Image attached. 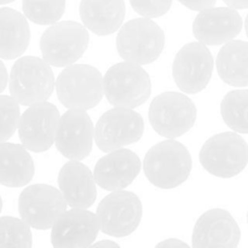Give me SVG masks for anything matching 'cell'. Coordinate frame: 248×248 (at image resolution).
Listing matches in <instances>:
<instances>
[{
	"mask_svg": "<svg viewBox=\"0 0 248 248\" xmlns=\"http://www.w3.org/2000/svg\"><path fill=\"white\" fill-rule=\"evenodd\" d=\"M144 173L153 186L173 189L189 178L193 167L186 147L173 140H164L150 148L144 157Z\"/></svg>",
	"mask_w": 248,
	"mask_h": 248,
	"instance_id": "obj_1",
	"label": "cell"
},
{
	"mask_svg": "<svg viewBox=\"0 0 248 248\" xmlns=\"http://www.w3.org/2000/svg\"><path fill=\"white\" fill-rule=\"evenodd\" d=\"M57 97L68 109L94 108L103 98L104 78L97 68L89 64H70L62 70L56 81Z\"/></svg>",
	"mask_w": 248,
	"mask_h": 248,
	"instance_id": "obj_2",
	"label": "cell"
},
{
	"mask_svg": "<svg viewBox=\"0 0 248 248\" xmlns=\"http://www.w3.org/2000/svg\"><path fill=\"white\" fill-rule=\"evenodd\" d=\"M165 33L150 18L131 19L124 24L116 36V50L120 57L136 64H150L165 47Z\"/></svg>",
	"mask_w": 248,
	"mask_h": 248,
	"instance_id": "obj_3",
	"label": "cell"
},
{
	"mask_svg": "<svg viewBox=\"0 0 248 248\" xmlns=\"http://www.w3.org/2000/svg\"><path fill=\"white\" fill-rule=\"evenodd\" d=\"M50 63L34 56L16 61L10 74V93L18 103L31 107L47 101L55 87Z\"/></svg>",
	"mask_w": 248,
	"mask_h": 248,
	"instance_id": "obj_4",
	"label": "cell"
},
{
	"mask_svg": "<svg viewBox=\"0 0 248 248\" xmlns=\"http://www.w3.org/2000/svg\"><path fill=\"white\" fill-rule=\"evenodd\" d=\"M104 91L111 106L133 109L142 106L149 98L152 81L140 64L125 61L111 65L107 70Z\"/></svg>",
	"mask_w": 248,
	"mask_h": 248,
	"instance_id": "obj_5",
	"label": "cell"
},
{
	"mask_svg": "<svg viewBox=\"0 0 248 248\" xmlns=\"http://www.w3.org/2000/svg\"><path fill=\"white\" fill-rule=\"evenodd\" d=\"M89 43L86 27L74 21L57 22L41 35V55L53 67H68L82 57Z\"/></svg>",
	"mask_w": 248,
	"mask_h": 248,
	"instance_id": "obj_6",
	"label": "cell"
},
{
	"mask_svg": "<svg viewBox=\"0 0 248 248\" xmlns=\"http://www.w3.org/2000/svg\"><path fill=\"white\" fill-rule=\"evenodd\" d=\"M200 162L208 173L232 178L248 164V144L240 135L224 132L211 137L200 150Z\"/></svg>",
	"mask_w": 248,
	"mask_h": 248,
	"instance_id": "obj_7",
	"label": "cell"
},
{
	"mask_svg": "<svg viewBox=\"0 0 248 248\" xmlns=\"http://www.w3.org/2000/svg\"><path fill=\"white\" fill-rule=\"evenodd\" d=\"M196 113L195 104L186 94L165 92L150 103L149 121L160 136L177 138L195 125Z\"/></svg>",
	"mask_w": 248,
	"mask_h": 248,
	"instance_id": "obj_8",
	"label": "cell"
},
{
	"mask_svg": "<svg viewBox=\"0 0 248 248\" xmlns=\"http://www.w3.org/2000/svg\"><path fill=\"white\" fill-rule=\"evenodd\" d=\"M62 191L47 184L29 186L18 199V212L23 220L38 230L52 229L58 218L67 210Z\"/></svg>",
	"mask_w": 248,
	"mask_h": 248,
	"instance_id": "obj_9",
	"label": "cell"
},
{
	"mask_svg": "<svg viewBox=\"0 0 248 248\" xmlns=\"http://www.w3.org/2000/svg\"><path fill=\"white\" fill-rule=\"evenodd\" d=\"M144 120L130 108H115L106 111L94 127V140L103 152H113L133 144L142 138Z\"/></svg>",
	"mask_w": 248,
	"mask_h": 248,
	"instance_id": "obj_10",
	"label": "cell"
},
{
	"mask_svg": "<svg viewBox=\"0 0 248 248\" xmlns=\"http://www.w3.org/2000/svg\"><path fill=\"white\" fill-rule=\"evenodd\" d=\"M142 215V202L131 191H113L99 202L97 208L101 230L114 237L132 234L140 225Z\"/></svg>",
	"mask_w": 248,
	"mask_h": 248,
	"instance_id": "obj_11",
	"label": "cell"
},
{
	"mask_svg": "<svg viewBox=\"0 0 248 248\" xmlns=\"http://www.w3.org/2000/svg\"><path fill=\"white\" fill-rule=\"evenodd\" d=\"M213 73V57L202 43H189L176 55L172 74L184 93L195 94L207 87Z\"/></svg>",
	"mask_w": 248,
	"mask_h": 248,
	"instance_id": "obj_12",
	"label": "cell"
},
{
	"mask_svg": "<svg viewBox=\"0 0 248 248\" xmlns=\"http://www.w3.org/2000/svg\"><path fill=\"white\" fill-rule=\"evenodd\" d=\"M60 119V111L55 104L45 101L31 106L21 115L19 140L29 152H46L56 143Z\"/></svg>",
	"mask_w": 248,
	"mask_h": 248,
	"instance_id": "obj_13",
	"label": "cell"
},
{
	"mask_svg": "<svg viewBox=\"0 0 248 248\" xmlns=\"http://www.w3.org/2000/svg\"><path fill=\"white\" fill-rule=\"evenodd\" d=\"M93 137V124L89 114L82 109H70L60 119L56 147L64 157L80 161L91 153Z\"/></svg>",
	"mask_w": 248,
	"mask_h": 248,
	"instance_id": "obj_14",
	"label": "cell"
},
{
	"mask_svg": "<svg viewBox=\"0 0 248 248\" xmlns=\"http://www.w3.org/2000/svg\"><path fill=\"white\" fill-rule=\"evenodd\" d=\"M101 224L97 215L85 208L65 211L51 232V244L56 248H82L92 246Z\"/></svg>",
	"mask_w": 248,
	"mask_h": 248,
	"instance_id": "obj_15",
	"label": "cell"
},
{
	"mask_svg": "<svg viewBox=\"0 0 248 248\" xmlns=\"http://www.w3.org/2000/svg\"><path fill=\"white\" fill-rule=\"evenodd\" d=\"M242 29V18L234 7H210L199 12L193 23L194 36L205 45H224Z\"/></svg>",
	"mask_w": 248,
	"mask_h": 248,
	"instance_id": "obj_16",
	"label": "cell"
},
{
	"mask_svg": "<svg viewBox=\"0 0 248 248\" xmlns=\"http://www.w3.org/2000/svg\"><path fill=\"white\" fill-rule=\"evenodd\" d=\"M241 232L236 220L228 211L213 208L203 213L193 232V246L196 248L239 246Z\"/></svg>",
	"mask_w": 248,
	"mask_h": 248,
	"instance_id": "obj_17",
	"label": "cell"
},
{
	"mask_svg": "<svg viewBox=\"0 0 248 248\" xmlns=\"http://www.w3.org/2000/svg\"><path fill=\"white\" fill-rule=\"evenodd\" d=\"M140 160L128 149H116L101 157L94 166V178L104 190L116 191L132 183L140 171Z\"/></svg>",
	"mask_w": 248,
	"mask_h": 248,
	"instance_id": "obj_18",
	"label": "cell"
},
{
	"mask_svg": "<svg viewBox=\"0 0 248 248\" xmlns=\"http://www.w3.org/2000/svg\"><path fill=\"white\" fill-rule=\"evenodd\" d=\"M96 178L79 160L68 161L58 173V186L68 205L73 208H89L97 198Z\"/></svg>",
	"mask_w": 248,
	"mask_h": 248,
	"instance_id": "obj_19",
	"label": "cell"
},
{
	"mask_svg": "<svg viewBox=\"0 0 248 248\" xmlns=\"http://www.w3.org/2000/svg\"><path fill=\"white\" fill-rule=\"evenodd\" d=\"M80 18L89 31L99 36L121 28L126 14L124 0H81Z\"/></svg>",
	"mask_w": 248,
	"mask_h": 248,
	"instance_id": "obj_20",
	"label": "cell"
},
{
	"mask_svg": "<svg viewBox=\"0 0 248 248\" xmlns=\"http://www.w3.org/2000/svg\"><path fill=\"white\" fill-rule=\"evenodd\" d=\"M35 167L23 144L1 142L0 145V183L9 188L24 186L33 179Z\"/></svg>",
	"mask_w": 248,
	"mask_h": 248,
	"instance_id": "obj_21",
	"label": "cell"
},
{
	"mask_svg": "<svg viewBox=\"0 0 248 248\" xmlns=\"http://www.w3.org/2000/svg\"><path fill=\"white\" fill-rule=\"evenodd\" d=\"M31 41V29L26 15L10 7L0 9V56L14 60L23 55Z\"/></svg>",
	"mask_w": 248,
	"mask_h": 248,
	"instance_id": "obj_22",
	"label": "cell"
},
{
	"mask_svg": "<svg viewBox=\"0 0 248 248\" xmlns=\"http://www.w3.org/2000/svg\"><path fill=\"white\" fill-rule=\"evenodd\" d=\"M218 75L225 84L235 87L248 86V43L232 40L218 52Z\"/></svg>",
	"mask_w": 248,
	"mask_h": 248,
	"instance_id": "obj_23",
	"label": "cell"
},
{
	"mask_svg": "<svg viewBox=\"0 0 248 248\" xmlns=\"http://www.w3.org/2000/svg\"><path fill=\"white\" fill-rule=\"evenodd\" d=\"M220 114L234 132L248 133V90H235L225 94Z\"/></svg>",
	"mask_w": 248,
	"mask_h": 248,
	"instance_id": "obj_24",
	"label": "cell"
},
{
	"mask_svg": "<svg viewBox=\"0 0 248 248\" xmlns=\"http://www.w3.org/2000/svg\"><path fill=\"white\" fill-rule=\"evenodd\" d=\"M22 7L27 18L40 26L57 23L65 11V0H23Z\"/></svg>",
	"mask_w": 248,
	"mask_h": 248,
	"instance_id": "obj_25",
	"label": "cell"
},
{
	"mask_svg": "<svg viewBox=\"0 0 248 248\" xmlns=\"http://www.w3.org/2000/svg\"><path fill=\"white\" fill-rule=\"evenodd\" d=\"M0 228L2 247L31 248L33 245L31 225L26 220L15 217H1Z\"/></svg>",
	"mask_w": 248,
	"mask_h": 248,
	"instance_id": "obj_26",
	"label": "cell"
},
{
	"mask_svg": "<svg viewBox=\"0 0 248 248\" xmlns=\"http://www.w3.org/2000/svg\"><path fill=\"white\" fill-rule=\"evenodd\" d=\"M0 113H1V127H0L1 142H6L18 128L19 120H21L18 101H16L12 96H1Z\"/></svg>",
	"mask_w": 248,
	"mask_h": 248,
	"instance_id": "obj_27",
	"label": "cell"
},
{
	"mask_svg": "<svg viewBox=\"0 0 248 248\" xmlns=\"http://www.w3.org/2000/svg\"><path fill=\"white\" fill-rule=\"evenodd\" d=\"M132 9L145 18L164 16L171 9L172 0H130Z\"/></svg>",
	"mask_w": 248,
	"mask_h": 248,
	"instance_id": "obj_28",
	"label": "cell"
},
{
	"mask_svg": "<svg viewBox=\"0 0 248 248\" xmlns=\"http://www.w3.org/2000/svg\"><path fill=\"white\" fill-rule=\"evenodd\" d=\"M178 1L188 9L200 12L202 10L215 6L217 0H178Z\"/></svg>",
	"mask_w": 248,
	"mask_h": 248,
	"instance_id": "obj_29",
	"label": "cell"
},
{
	"mask_svg": "<svg viewBox=\"0 0 248 248\" xmlns=\"http://www.w3.org/2000/svg\"><path fill=\"white\" fill-rule=\"evenodd\" d=\"M157 247H186L188 248L189 246L186 242L181 241V240L177 239H169L166 241H162L160 244H157Z\"/></svg>",
	"mask_w": 248,
	"mask_h": 248,
	"instance_id": "obj_30",
	"label": "cell"
},
{
	"mask_svg": "<svg viewBox=\"0 0 248 248\" xmlns=\"http://www.w3.org/2000/svg\"><path fill=\"white\" fill-rule=\"evenodd\" d=\"M228 6L234 9H248V0H223Z\"/></svg>",
	"mask_w": 248,
	"mask_h": 248,
	"instance_id": "obj_31",
	"label": "cell"
},
{
	"mask_svg": "<svg viewBox=\"0 0 248 248\" xmlns=\"http://www.w3.org/2000/svg\"><path fill=\"white\" fill-rule=\"evenodd\" d=\"M0 67H1V87H0V90L4 91L7 84V72L6 68H5V64L2 62H0Z\"/></svg>",
	"mask_w": 248,
	"mask_h": 248,
	"instance_id": "obj_32",
	"label": "cell"
},
{
	"mask_svg": "<svg viewBox=\"0 0 248 248\" xmlns=\"http://www.w3.org/2000/svg\"><path fill=\"white\" fill-rule=\"evenodd\" d=\"M102 246H107V247H119V245L116 242L113 241H99L96 242V244H92V247H102Z\"/></svg>",
	"mask_w": 248,
	"mask_h": 248,
	"instance_id": "obj_33",
	"label": "cell"
},
{
	"mask_svg": "<svg viewBox=\"0 0 248 248\" xmlns=\"http://www.w3.org/2000/svg\"><path fill=\"white\" fill-rule=\"evenodd\" d=\"M245 28H246V33H247V36H248V15L246 17V21H245Z\"/></svg>",
	"mask_w": 248,
	"mask_h": 248,
	"instance_id": "obj_34",
	"label": "cell"
},
{
	"mask_svg": "<svg viewBox=\"0 0 248 248\" xmlns=\"http://www.w3.org/2000/svg\"><path fill=\"white\" fill-rule=\"evenodd\" d=\"M12 1H15V0H0V2H1V5L9 4V2H12Z\"/></svg>",
	"mask_w": 248,
	"mask_h": 248,
	"instance_id": "obj_35",
	"label": "cell"
},
{
	"mask_svg": "<svg viewBox=\"0 0 248 248\" xmlns=\"http://www.w3.org/2000/svg\"><path fill=\"white\" fill-rule=\"evenodd\" d=\"M247 222H248V212H247Z\"/></svg>",
	"mask_w": 248,
	"mask_h": 248,
	"instance_id": "obj_36",
	"label": "cell"
}]
</instances>
